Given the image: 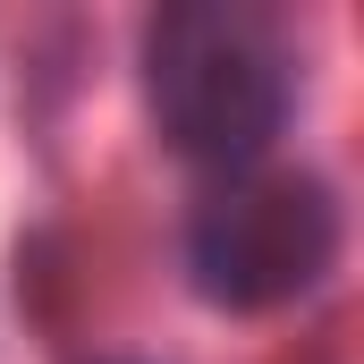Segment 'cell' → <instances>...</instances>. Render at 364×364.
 <instances>
[{
  "mask_svg": "<svg viewBox=\"0 0 364 364\" xmlns=\"http://www.w3.org/2000/svg\"><path fill=\"white\" fill-rule=\"evenodd\" d=\"M339 255V203L322 178L296 170H229L186 220V272L212 305L263 314L305 296Z\"/></svg>",
  "mask_w": 364,
  "mask_h": 364,
  "instance_id": "7a4b0ae2",
  "label": "cell"
},
{
  "mask_svg": "<svg viewBox=\"0 0 364 364\" xmlns=\"http://www.w3.org/2000/svg\"><path fill=\"white\" fill-rule=\"evenodd\" d=\"M144 102L170 153L203 170H255L296 110V51L246 0H178L144 26Z\"/></svg>",
  "mask_w": 364,
  "mask_h": 364,
  "instance_id": "6da1fadb",
  "label": "cell"
}]
</instances>
